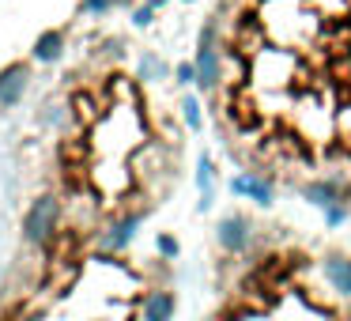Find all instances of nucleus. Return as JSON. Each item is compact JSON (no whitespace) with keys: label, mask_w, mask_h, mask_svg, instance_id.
Listing matches in <instances>:
<instances>
[{"label":"nucleus","mask_w":351,"mask_h":321,"mask_svg":"<svg viewBox=\"0 0 351 321\" xmlns=\"http://www.w3.org/2000/svg\"><path fill=\"white\" fill-rule=\"evenodd\" d=\"M178 110H182V121L189 125V132H200V129H204V114H200V99H197V95H182Z\"/></svg>","instance_id":"obj_15"},{"label":"nucleus","mask_w":351,"mask_h":321,"mask_svg":"<svg viewBox=\"0 0 351 321\" xmlns=\"http://www.w3.org/2000/svg\"><path fill=\"white\" fill-rule=\"evenodd\" d=\"M31 91V64L12 61L0 69V110H12L23 102V95Z\"/></svg>","instance_id":"obj_5"},{"label":"nucleus","mask_w":351,"mask_h":321,"mask_svg":"<svg viewBox=\"0 0 351 321\" xmlns=\"http://www.w3.org/2000/svg\"><path fill=\"white\" fill-rule=\"evenodd\" d=\"M61 219H64V204L57 193H38V197L27 204L23 219H19V238L31 250H46L53 246V238L61 235Z\"/></svg>","instance_id":"obj_1"},{"label":"nucleus","mask_w":351,"mask_h":321,"mask_svg":"<svg viewBox=\"0 0 351 321\" xmlns=\"http://www.w3.org/2000/svg\"><path fill=\"white\" fill-rule=\"evenodd\" d=\"M219 38H223V23H219V12H212V16L200 23V31H197V46L212 49V46H219Z\"/></svg>","instance_id":"obj_14"},{"label":"nucleus","mask_w":351,"mask_h":321,"mask_svg":"<svg viewBox=\"0 0 351 321\" xmlns=\"http://www.w3.org/2000/svg\"><path fill=\"white\" fill-rule=\"evenodd\" d=\"M155 253H159L162 261H178L182 257V242H178L170 230H159V235H155Z\"/></svg>","instance_id":"obj_16"},{"label":"nucleus","mask_w":351,"mask_h":321,"mask_svg":"<svg viewBox=\"0 0 351 321\" xmlns=\"http://www.w3.org/2000/svg\"><path fill=\"white\" fill-rule=\"evenodd\" d=\"M174 84L178 87H197V61H178L174 64Z\"/></svg>","instance_id":"obj_18"},{"label":"nucleus","mask_w":351,"mask_h":321,"mask_svg":"<svg viewBox=\"0 0 351 321\" xmlns=\"http://www.w3.org/2000/svg\"><path fill=\"white\" fill-rule=\"evenodd\" d=\"M182 4H197V0H182Z\"/></svg>","instance_id":"obj_21"},{"label":"nucleus","mask_w":351,"mask_h":321,"mask_svg":"<svg viewBox=\"0 0 351 321\" xmlns=\"http://www.w3.org/2000/svg\"><path fill=\"white\" fill-rule=\"evenodd\" d=\"M197 189H200L197 212H212V200H215V163H212V155H208V152L197 159Z\"/></svg>","instance_id":"obj_11"},{"label":"nucleus","mask_w":351,"mask_h":321,"mask_svg":"<svg viewBox=\"0 0 351 321\" xmlns=\"http://www.w3.org/2000/svg\"><path fill=\"white\" fill-rule=\"evenodd\" d=\"M253 238H257V227H253V219L245 212H227V215H219V223H215V246H219L227 257L250 253Z\"/></svg>","instance_id":"obj_3"},{"label":"nucleus","mask_w":351,"mask_h":321,"mask_svg":"<svg viewBox=\"0 0 351 321\" xmlns=\"http://www.w3.org/2000/svg\"><path fill=\"white\" fill-rule=\"evenodd\" d=\"M155 16H159V12H155L147 0H144V4H136V8L129 12V19H132V27H136V31H147V27L155 23Z\"/></svg>","instance_id":"obj_17"},{"label":"nucleus","mask_w":351,"mask_h":321,"mask_svg":"<svg viewBox=\"0 0 351 321\" xmlns=\"http://www.w3.org/2000/svg\"><path fill=\"white\" fill-rule=\"evenodd\" d=\"M174 76V69H170L167 61H162L159 54H152V49H144L136 61V80H144V84H155V80H167Z\"/></svg>","instance_id":"obj_12"},{"label":"nucleus","mask_w":351,"mask_h":321,"mask_svg":"<svg viewBox=\"0 0 351 321\" xmlns=\"http://www.w3.org/2000/svg\"><path fill=\"white\" fill-rule=\"evenodd\" d=\"M325 227H340V223H348V215H351V204H332V208H325Z\"/></svg>","instance_id":"obj_19"},{"label":"nucleus","mask_w":351,"mask_h":321,"mask_svg":"<svg viewBox=\"0 0 351 321\" xmlns=\"http://www.w3.org/2000/svg\"><path fill=\"white\" fill-rule=\"evenodd\" d=\"M64 49H69V34H64L61 27H49V31H42L38 38H34L31 61L34 64H57L64 57Z\"/></svg>","instance_id":"obj_10"},{"label":"nucleus","mask_w":351,"mask_h":321,"mask_svg":"<svg viewBox=\"0 0 351 321\" xmlns=\"http://www.w3.org/2000/svg\"><path fill=\"white\" fill-rule=\"evenodd\" d=\"M147 4H152L155 12H162V8H167V4H170V0H147Z\"/></svg>","instance_id":"obj_20"},{"label":"nucleus","mask_w":351,"mask_h":321,"mask_svg":"<svg viewBox=\"0 0 351 321\" xmlns=\"http://www.w3.org/2000/svg\"><path fill=\"white\" fill-rule=\"evenodd\" d=\"M147 219V208H125V212H117L114 219L106 223V227L99 230V238H95V246H99V253H106V257H117V253H125L132 242H136V230L144 227Z\"/></svg>","instance_id":"obj_2"},{"label":"nucleus","mask_w":351,"mask_h":321,"mask_svg":"<svg viewBox=\"0 0 351 321\" xmlns=\"http://www.w3.org/2000/svg\"><path fill=\"white\" fill-rule=\"evenodd\" d=\"M230 193H234V197H242V200H250V204H257V208H272V204H276V185H272V178L253 174V170L230 178Z\"/></svg>","instance_id":"obj_6"},{"label":"nucleus","mask_w":351,"mask_h":321,"mask_svg":"<svg viewBox=\"0 0 351 321\" xmlns=\"http://www.w3.org/2000/svg\"><path fill=\"white\" fill-rule=\"evenodd\" d=\"M117 8H136L132 0H80L76 4V16H84V19H102V16H110V12H117Z\"/></svg>","instance_id":"obj_13"},{"label":"nucleus","mask_w":351,"mask_h":321,"mask_svg":"<svg viewBox=\"0 0 351 321\" xmlns=\"http://www.w3.org/2000/svg\"><path fill=\"white\" fill-rule=\"evenodd\" d=\"M298 197L310 208L325 212V208H332V204H351V185L343 182L340 174H328V178H313V182L298 185Z\"/></svg>","instance_id":"obj_4"},{"label":"nucleus","mask_w":351,"mask_h":321,"mask_svg":"<svg viewBox=\"0 0 351 321\" xmlns=\"http://www.w3.org/2000/svg\"><path fill=\"white\" fill-rule=\"evenodd\" d=\"M23 321H38V318H23Z\"/></svg>","instance_id":"obj_22"},{"label":"nucleus","mask_w":351,"mask_h":321,"mask_svg":"<svg viewBox=\"0 0 351 321\" xmlns=\"http://www.w3.org/2000/svg\"><path fill=\"white\" fill-rule=\"evenodd\" d=\"M197 91L200 95H215L219 91V84H223V54H219V46H212V49H200L197 46Z\"/></svg>","instance_id":"obj_8"},{"label":"nucleus","mask_w":351,"mask_h":321,"mask_svg":"<svg viewBox=\"0 0 351 321\" xmlns=\"http://www.w3.org/2000/svg\"><path fill=\"white\" fill-rule=\"evenodd\" d=\"M321 276H325V283L340 298H351V253L328 250L325 257H321Z\"/></svg>","instance_id":"obj_7"},{"label":"nucleus","mask_w":351,"mask_h":321,"mask_svg":"<svg viewBox=\"0 0 351 321\" xmlns=\"http://www.w3.org/2000/svg\"><path fill=\"white\" fill-rule=\"evenodd\" d=\"M174 313H178L174 287H152L140 302V321H174Z\"/></svg>","instance_id":"obj_9"}]
</instances>
